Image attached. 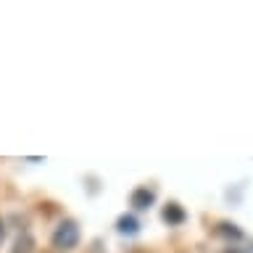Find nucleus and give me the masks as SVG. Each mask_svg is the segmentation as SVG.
<instances>
[{
  "label": "nucleus",
  "mask_w": 253,
  "mask_h": 253,
  "mask_svg": "<svg viewBox=\"0 0 253 253\" xmlns=\"http://www.w3.org/2000/svg\"><path fill=\"white\" fill-rule=\"evenodd\" d=\"M50 243H53L55 251H74L77 243H79V224L74 219H63L61 224L53 229Z\"/></svg>",
  "instance_id": "obj_1"
},
{
  "label": "nucleus",
  "mask_w": 253,
  "mask_h": 253,
  "mask_svg": "<svg viewBox=\"0 0 253 253\" xmlns=\"http://www.w3.org/2000/svg\"><path fill=\"white\" fill-rule=\"evenodd\" d=\"M153 203H156V190H150V187L132 190V195H129V206H132V209L145 211V209H150Z\"/></svg>",
  "instance_id": "obj_2"
},
{
  "label": "nucleus",
  "mask_w": 253,
  "mask_h": 253,
  "mask_svg": "<svg viewBox=\"0 0 253 253\" xmlns=\"http://www.w3.org/2000/svg\"><path fill=\"white\" fill-rule=\"evenodd\" d=\"M161 219H164L169 227H177V224H182V221H185V211H182L179 203H169V206L164 209Z\"/></svg>",
  "instance_id": "obj_3"
},
{
  "label": "nucleus",
  "mask_w": 253,
  "mask_h": 253,
  "mask_svg": "<svg viewBox=\"0 0 253 253\" xmlns=\"http://www.w3.org/2000/svg\"><path fill=\"white\" fill-rule=\"evenodd\" d=\"M116 229H119V235H137L140 232V221L132 216V213H124V216H119L116 221Z\"/></svg>",
  "instance_id": "obj_4"
},
{
  "label": "nucleus",
  "mask_w": 253,
  "mask_h": 253,
  "mask_svg": "<svg viewBox=\"0 0 253 253\" xmlns=\"http://www.w3.org/2000/svg\"><path fill=\"white\" fill-rule=\"evenodd\" d=\"M216 235L235 237V240H237V237H243V232H240V229H237L235 224H227V221H224V224H219V227H216Z\"/></svg>",
  "instance_id": "obj_5"
},
{
  "label": "nucleus",
  "mask_w": 253,
  "mask_h": 253,
  "mask_svg": "<svg viewBox=\"0 0 253 253\" xmlns=\"http://www.w3.org/2000/svg\"><path fill=\"white\" fill-rule=\"evenodd\" d=\"M3 235H5V227H3V219H0V243H3Z\"/></svg>",
  "instance_id": "obj_6"
}]
</instances>
